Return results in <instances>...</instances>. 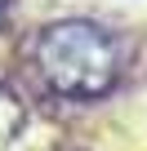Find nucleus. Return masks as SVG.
Returning a JSON list of instances; mask_svg holds the SVG:
<instances>
[{"instance_id":"nucleus-1","label":"nucleus","mask_w":147,"mask_h":151,"mask_svg":"<svg viewBox=\"0 0 147 151\" xmlns=\"http://www.w3.org/2000/svg\"><path fill=\"white\" fill-rule=\"evenodd\" d=\"M36 67L45 85L62 98H103L120 76V49L98 22L67 18L40 31Z\"/></svg>"},{"instance_id":"nucleus-2","label":"nucleus","mask_w":147,"mask_h":151,"mask_svg":"<svg viewBox=\"0 0 147 151\" xmlns=\"http://www.w3.org/2000/svg\"><path fill=\"white\" fill-rule=\"evenodd\" d=\"M22 124H27V107L18 102V93H14V89L0 85V142L18 138V129H22Z\"/></svg>"},{"instance_id":"nucleus-3","label":"nucleus","mask_w":147,"mask_h":151,"mask_svg":"<svg viewBox=\"0 0 147 151\" xmlns=\"http://www.w3.org/2000/svg\"><path fill=\"white\" fill-rule=\"evenodd\" d=\"M5 14H9V0H0V22H5Z\"/></svg>"}]
</instances>
